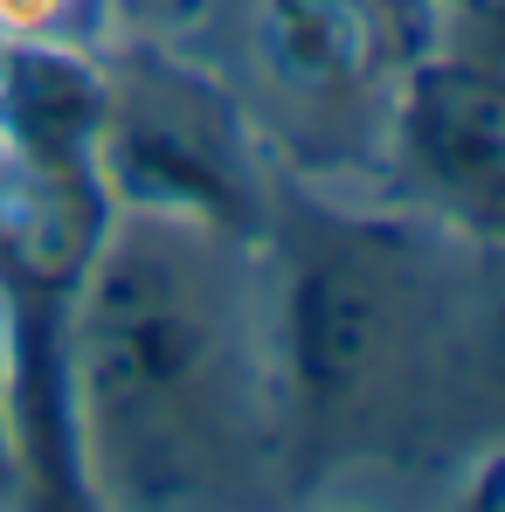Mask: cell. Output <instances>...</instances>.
<instances>
[{
    "label": "cell",
    "instance_id": "cell-1",
    "mask_svg": "<svg viewBox=\"0 0 505 512\" xmlns=\"http://www.w3.org/2000/svg\"><path fill=\"white\" fill-rule=\"evenodd\" d=\"M284 499L499 478V243L374 180L277 167L263 208Z\"/></svg>",
    "mask_w": 505,
    "mask_h": 512
},
{
    "label": "cell",
    "instance_id": "cell-2",
    "mask_svg": "<svg viewBox=\"0 0 505 512\" xmlns=\"http://www.w3.org/2000/svg\"><path fill=\"white\" fill-rule=\"evenodd\" d=\"M56 492L90 506L284 499L263 236L111 208L49 333Z\"/></svg>",
    "mask_w": 505,
    "mask_h": 512
},
{
    "label": "cell",
    "instance_id": "cell-3",
    "mask_svg": "<svg viewBox=\"0 0 505 512\" xmlns=\"http://www.w3.org/2000/svg\"><path fill=\"white\" fill-rule=\"evenodd\" d=\"M429 0H236L229 90L291 173L367 180L395 70Z\"/></svg>",
    "mask_w": 505,
    "mask_h": 512
},
{
    "label": "cell",
    "instance_id": "cell-4",
    "mask_svg": "<svg viewBox=\"0 0 505 512\" xmlns=\"http://www.w3.org/2000/svg\"><path fill=\"white\" fill-rule=\"evenodd\" d=\"M97 173L111 208H180L263 229L277 153L222 70L167 42L97 49Z\"/></svg>",
    "mask_w": 505,
    "mask_h": 512
},
{
    "label": "cell",
    "instance_id": "cell-5",
    "mask_svg": "<svg viewBox=\"0 0 505 512\" xmlns=\"http://www.w3.org/2000/svg\"><path fill=\"white\" fill-rule=\"evenodd\" d=\"M374 187L499 243L505 201V77L492 0H429L374 146Z\"/></svg>",
    "mask_w": 505,
    "mask_h": 512
},
{
    "label": "cell",
    "instance_id": "cell-6",
    "mask_svg": "<svg viewBox=\"0 0 505 512\" xmlns=\"http://www.w3.org/2000/svg\"><path fill=\"white\" fill-rule=\"evenodd\" d=\"M49 492V450H42V409H35V374L21 333L0 305V506H21Z\"/></svg>",
    "mask_w": 505,
    "mask_h": 512
},
{
    "label": "cell",
    "instance_id": "cell-7",
    "mask_svg": "<svg viewBox=\"0 0 505 512\" xmlns=\"http://www.w3.org/2000/svg\"><path fill=\"white\" fill-rule=\"evenodd\" d=\"M118 35L111 0H0V49H84L97 56Z\"/></svg>",
    "mask_w": 505,
    "mask_h": 512
}]
</instances>
